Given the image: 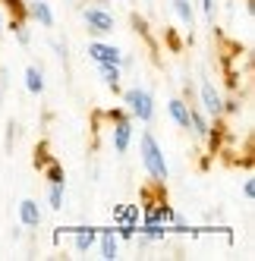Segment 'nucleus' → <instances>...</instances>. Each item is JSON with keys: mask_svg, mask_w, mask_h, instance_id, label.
<instances>
[{"mask_svg": "<svg viewBox=\"0 0 255 261\" xmlns=\"http://www.w3.org/2000/svg\"><path fill=\"white\" fill-rule=\"evenodd\" d=\"M139 151H142V164H145V173H148L155 182H164L167 179V161H164V151H161V145L151 133H142L139 139Z\"/></svg>", "mask_w": 255, "mask_h": 261, "instance_id": "obj_1", "label": "nucleus"}, {"mask_svg": "<svg viewBox=\"0 0 255 261\" xmlns=\"http://www.w3.org/2000/svg\"><path fill=\"white\" fill-rule=\"evenodd\" d=\"M123 104H126V110H130L133 117H139L142 123H151V117H155V98H151L145 88H130V91H123Z\"/></svg>", "mask_w": 255, "mask_h": 261, "instance_id": "obj_2", "label": "nucleus"}, {"mask_svg": "<svg viewBox=\"0 0 255 261\" xmlns=\"http://www.w3.org/2000/svg\"><path fill=\"white\" fill-rule=\"evenodd\" d=\"M88 57H92L98 66H120V63H123V50L114 47V44L92 41V44H88Z\"/></svg>", "mask_w": 255, "mask_h": 261, "instance_id": "obj_3", "label": "nucleus"}, {"mask_svg": "<svg viewBox=\"0 0 255 261\" xmlns=\"http://www.w3.org/2000/svg\"><path fill=\"white\" fill-rule=\"evenodd\" d=\"M85 25H88V32H95V35H107V32H114V16L107 13L104 7H88L85 10Z\"/></svg>", "mask_w": 255, "mask_h": 261, "instance_id": "obj_4", "label": "nucleus"}, {"mask_svg": "<svg viewBox=\"0 0 255 261\" xmlns=\"http://www.w3.org/2000/svg\"><path fill=\"white\" fill-rule=\"evenodd\" d=\"M198 98H202V107H205V114L208 117H221L224 114V98L217 95V88L211 82H202V91H198Z\"/></svg>", "mask_w": 255, "mask_h": 261, "instance_id": "obj_5", "label": "nucleus"}, {"mask_svg": "<svg viewBox=\"0 0 255 261\" xmlns=\"http://www.w3.org/2000/svg\"><path fill=\"white\" fill-rule=\"evenodd\" d=\"M130 142H133V126H130V120L117 117V123H114V151L117 154H126Z\"/></svg>", "mask_w": 255, "mask_h": 261, "instance_id": "obj_6", "label": "nucleus"}, {"mask_svg": "<svg viewBox=\"0 0 255 261\" xmlns=\"http://www.w3.org/2000/svg\"><path fill=\"white\" fill-rule=\"evenodd\" d=\"M167 110H170V120H173V123H176L180 129H189V117H192V107H189V104H186L183 98H173Z\"/></svg>", "mask_w": 255, "mask_h": 261, "instance_id": "obj_7", "label": "nucleus"}, {"mask_svg": "<svg viewBox=\"0 0 255 261\" xmlns=\"http://www.w3.org/2000/svg\"><path fill=\"white\" fill-rule=\"evenodd\" d=\"M19 220H22V227H38L41 223V211H38V201H19Z\"/></svg>", "mask_w": 255, "mask_h": 261, "instance_id": "obj_8", "label": "nucleus"}, {"mask_svg": "<svg viewBox=\"0 0 255 261\" xmlns=\"http://www.w3.org/2000/svg\"><path fill=\"white\" fill-rule=\"evenodd\" d=\"M29 13H32V19H38L44 29L54 25V10H50L47 0H32V4H29Z\"/></svg>", "mask_w": 255, "mask_h": 261, "instance_id": "obj_9", "label": "nucleus"}, {"mask_svg": "<svg viewBox=\"0 0 255 261\" xmlns=\"http://www.w3.org/2000/svg\"><path fill=\"white\" fill-rule=\"evenodd\" d=\"M117 252H120V236H117L114 230H107V233L101 236V258L114 261V258H117Z\"/></svg>", "mask_w": 255, "mask_h": 261, "instance_id": "obj_10", "label": "nucleus"}, {"mask_svg": "<svg viewBox=\"0 0 255 261\" xmlns=\"http://www.w3.org/2000/svg\"><path fill=\"white\" fill-rule=\"evenodd\" d=\"M26 88L32 91V95H41V91H44V76H41V69H35V66L26 69Z\"/></svg>", "mask_w": 255, "mask_h": 261, "instance_id": "obj_11", "label": "nucleus"}, {"mask_svg": "<svg viewBox=\"0 0 255 261\" xmlns=\"http://www.w3.org/2000/svg\"><path fill=\"white\" fill-rule=\"evenodd\" d=\"M95 239H98L95 230H79L76 236H72V246H76V252H88V249L95 246Z\"/></svg>", "mask_w": 255, "mask_h": 261, "instance_id": "obj_12", "label": "nucleus"}, {"mask_svg": "<svg viewBox=\"0 0 255 261\" xmlns=\"http://www.w3.org/2000/svg\"><path fill=\"white\" fill-rule=\"evenodd\" d=\"M189 129H192V133H195L198 139H205V136L211 133V126H208V120H205L202 114H198V110H192V117H189Z\"/></svg>", "mask_w": 255, "mask_h": 261, "instance_id": "obj_13", "label": "nucleus"}, {"mask_svg": "<svg viewBox=\"0 0 255 261\" xmlns=\"http://www.w3.org/2000/svg\"><path fill=\"white\" fill-rule=\"evenodd\" d=\"M173 10H176V16L183 19L189 29H192V22H195V13H192V4L189 0H173Z\"/></svg>", "mask_w": 255, "mask_h": 261, "instance_id": "obj_14", "label": "nucleus"}, {"mask_svg": "<svg viewBox=\"0 0 255 261\" xmlns=\"http://www.w3.org/2000/svg\"><path fill=\"white\" fill-rule=\"evenodd\" d=\"M47 204H50L54 211L63 208V182H50V189H47Z\"/></svg>", "mask_w": 255, "mask_h": 261, "instance_id": "obj_15", "label": "nucleus"}, {"mask_svg": "<svg viewBox=\"0 0 255 261\" xmlns=\"http://www.w3.org/2000/svg\"><path fill=\"white\" fill-rule=\"evenodd\" d=\"M101 69V79H104V85H111L114 91L120 88V66H98Z\"/></svg>", "mask_w": 255, "mask_h": 261, "instance_id": "obj_16", "label": "nucleus"}, {"mask_svg": "<svg viewBox=\"0 0 255 261\" xmlns=\"http://www.w3.org/2000/svg\"><path fill=\"white\" fill-rule=\"evenodd\" d=\"M47 182H63V167L60 164H50L47 167Z\"/></svg>", "mask_w": 255, "mask_h": 261, "instance_id": "obj_17", "label": "nucleus"}, {"mask_svg": "<svg viewBox=\"0 0 255 261\" xmlns=\"http://www.w3.org/2000/svg\"><path fill=\"white\" fill-rule=\"evenodd\" d=\"M16 38H19V44H29L32 41V32L26 25H16Z\"/></svg>", "mask_w": 255, "mask_h": 261, "instance_id": "obj_18", "label": "nucleus"}, {"mask_svg": "<svg viewBox=\"0 0 255 261\" xmlns=\"http://www.w3.org/2000/svg\"><path fill=\"white\" fill-rule=\"evenodd\" d=\"M243 195H246L249 201L255 198V182H252V179H246V182H243Z\"/></svg>", "mask_w": 255, "mask_h": 261, "instance_id": "obj_19", "label": "nucleus"}, {"mask_svg": "<svg viewBox=\"0 0 255 261\" xmlns=\"http://www.w3.org/2000/svg\"><path fill=\"white\" fill-rule=\"evenodd\" d=\"M202 10H205L208 19H214V0H202Z\"/></svg>", "mask_w": 255, "mask_h": 261, "instance_id": "obj_20", "label": "nucleus"}, {"mask_svg": "<svg viewBox=\"0 0 255 261\" xmlns=\"http://www.w3.org/2000/svg\"><path fill=\"white\" fill-rule=\"evenodd\" d=\"M240 110V101H224V114H236Z\"/></svg>", "mask_w": 255, "mask_h": 261, "instance_id": "obj_21", "label": "nucleus"}, {"mask_svg": "<svg viewBox=\"0 0 255 261\" xmlns=\"http://www.w3.org/2000/svg\"><path fill=\"white\" fill-rule=\"evenodd\" d=\"M0 29H4V13H0Z\"/></svg>", "mask_w": 255, "mask_h": 261, "instance_id": "obj_22", "label": "nucleus"}]
</instances>
